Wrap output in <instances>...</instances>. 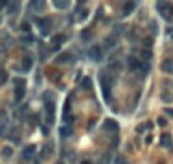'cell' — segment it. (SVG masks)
Masks as SVG:
<instances>
[{"instance_id": "cell-1", "label": "cell", "mask_w": 173, "mask_h": 164, "mask_svg": "<svg viewBox=\"0 0 173 164\" xmlns=\"http://www.w3.org/2000/svg\"><path fill=\"white\" fill-rule=\"evenodd\" d=\"M156 9H158L160 15H161L163 19H166V20H170V19H171L173 9L170 7V4H166V2H158V4H156Z\"/></svg>"}, {"instance_id": "cell-2", "label": "cell", "mask_w": 173, "mask_h": 164, "mask_svg": "<svg viewBox=\"0 0 173 164\" xmlns=\"http://www.w3.org/2000/svg\"><path fill=\"white\" fill-rule=\"evenodd\" d=\"M37 26H39V29H41V34L43 36H48L49 34V31H51V19H44V20H37Z\"/></svg>"}, {"instance_id": "cell-3", "label": "cell", "mask_w": 173, "mask_h": 164, "mask_svg": "<svg viewBox=\"0 0 173 164\" xmlns=\"http://www.w3.org/2000/svg\"><path fill=\"white\" fill-rule=\"evenodd\" d=\"M103 129L109 132H117L119 130V124L115 120H112V118H107L105 122H103Z\"/></svg>"}, {"instance_id": "cell-4", "label": "cell", "mask_w": 173, "mask_h": 164, "mask_svg": "<svg viewBox=\"0 0 173 164\" xmlns=\"http://www.w3.org/2000/svg\"><path fill=\"white\" fill-rule=\"evenodd\" d=\"M88 56H90V59H93V61H100V59H102V49H100L99 46H93V48L88 51Z\"/></svg>"}, {"instance_id": "cell-5", "label": "cell", "mask_w": 173, "mask_h": 164, "mask_svg": "<svg viewBox=\"0 0 173 164\" xmlns=\"http://www.w3.org/2000/svg\"><path fill=\"white\" fill-rule=\"evenodd\" d=\"M111 85H102V97L107 103L112 102V90H111Z\"/></svg>"}, {"instance_id": "cell-6", "label": "cell", "mask_w": 173, "mask_h": 164, "mask_svg": "<svg viewBox=\"0 0 173 164\" xmlns=\"http://www.w3.org/2000/svg\"><path fill=\"white\" fill-rule=\"evenodd\" d=\"M34 152H36V146H27L26 149L22 151V157L29 161L31 157H34Z\"/></svg>"}, {"instance_id": "cell-7", "label": "cell", "mask_w": 173, "mask_h": 164, "mask_svg": "<svg viewBox=\"0 0 173 164\" xmlns=\"http://www.w3.org/2000/svg\"><path fill=\"white\" fill-rule=\"evenodd\" d=\"M161 69L165 73H170L173 75V59H166V61L161 63Z\"/></svg>"}, {"instance_id": "cell-8", "label": "cell", "mask_w": 173, "mask_h": 164, "mask_svg": "<svg viewBox=\"0 0 173 164\" xmlns=\"http://www.w3.org/2000/svg\"><path fill=\"white\" fill-rule=\"evenodd\" d=\"M24 95H26V85H22V86H15V100L21 102V100L24 98Z\"/></svg>"}, {"instance_id": "cell-9", "label": "cell", "mask_w": 173, "mask_h": 164, "mask_svg": "<svg viewBox=\"0 0 173 164\" xmlns=\"http://www.w3.org/2000/svg\"><path fill=\"white\" fill-rule=\"evenodd\" d=\"M71 134H73V129H71L70 125H61V127H59V135H61V137H70Z\"/></svg>"}, {"instance_id": "cell-10", "label": "cell", "mask_w": 173, "mask_h": 164, "mask_svg": "<svg viewBox=\"0 0 173 164\" xmlns=\"http://www.w3.org/2000/svg\"><path fill=\"white\" fill-rule=\"evenodd\" d=\"M63 41H66V37H65V36H61V34H59V36H56V37H53V41H51V42L55 44V48H53V51H58Z\"/></svg>"}, {"instance_id": "cell-11", "label": "cell", "mask_w": 173, "mask_h": 164, "mask_svg": "<svg viewBox=\"0 0 173 164\" xmlns=\"http://www.w3.org/2000/svg\"><path fill=\"white\" fill-rule=\"evenodd\" d=\"M160 142H161L163 147H170L171 146V142H173V139H171V135L170 134H163L161 139H160Z\"/></svg>"}, {"instance_id": "cell-12", "label": "cell", "mask_w": 173, "mask_h": 164, "mask_svg": "<svg viewBox=\"0 0 173 164\" xmlns=\"http://www.w3.org/2000/svg\"><path fill=\"white\" fill-rule=\"evenodd\" d=\"M115 36H109V37H105V41H103V48L105 49H111V48H114L115 46Z\"/></svg>"}, {"instance_id": "cell-13", "label": "cell", "mask_w": 173, "mask_h": 164, "mask_svg": "<svg viewBox=\"0 0 173 164\" xmlns=\"http://www.w3.org/2000/svg\"><path fill=\"white\" fill-rule=\"evenodd\" d=\"M127 66H129V69H137V68H139V61H137V58L129 56V58H127Z\"/></svg>"}, {"instance_id": "cell-14", "label": "cell", "mask_w": 173, "mask_h": 164, "mask_svg": "<svg viewBox=\"0 0 173 164\" xmlns=\"http://www.w3.org/2000/svg\"><path fill=\"white\" fill-rule=\"evenodd\" d=\"M31 68H32V59L31 58H24L22 59V69L24 71H29Z\"/></svg>"}, {"instance_id": "cell-15", "label": "cell", "mask_w": 173, "mask_h": 164, "mask_svg": "<svg viewBox=\"0 0 173 164\" xmlns=\"http://www.w3.org/2000/svg\"><path fill=\"white\" fill-rule=\"evenodd\" d=\"M134 7H136V4H134V2H127V4H124V15L131 14V12L134 10Z\"/></svg>"}, {"instance_id": "cell-16", "label": "cell", "mask_w": 173, "mask_h": 164, "mask_svg": "<svg viewBox=\"0 0 173 164\" xmlns=\"http://www.w3.org/2000/svg\"><path fill=\"white\" fill-rule=\"evenodd\" d=\"M55 7L59 9V10H63V9L68 7V2L66 0H65V2H63V0H55Z\"/></svg>"}, {"instance_id": "cell-17", "label": "cell", "mask_w": 173, "mask_h": 164, "mask_svg": "<svg viewBox=\"0 0 173 164\" xmlns=\"http://www.w3.org/2000/svg\"><path fill=\"white\" fill-rule=\"evenodd\" d=\"M46 112H48V117H53V113H55V103L53 102H46Z\"/></svg>"}, {"instance_id": "cell-18", "label": "cell", "mask_w": 173, "mask_h": 164, "mask_svg": "<svg viewBox=\"0 0 173 164\" xmlns=\"http://www.w3.org/2000/svg\"><path fill=\"white\" fill-rule=\"evenodd\" d=\"M70 59H71V56L68 54V53H65V54L58 56V59H56V63H66V61H70Z\"/></svg>"}, {"instance_id": "cell-19", "label": "cell", "mask_w": 173, "mask_h": 164, "mask_svg": "<svg viewBox=\"0 0 173 164\" xmlns=\"http://www.w3.org/2000/svg\"><path fill=\"white\" fill-rule=\"evenodd\" d=\"M81 86H83L85 90H90V88H92V80H90V78H85V80L81 81Z\"/></svg>"}, {"instance_id": "cell-20", "label": "cell", "mask_w": 173, "mask_h": 164, "mask_svg": "<svg viewBox=\"0 0 173 164\" xmlns=\"http://www.w3.org/2000/svg\"><path fill=\"white\" fill-rule=\"evenodd\" d=\"M51 151H53V146H51V144H46V146H44V149H43V156H44V157H48Z\"/></svg>"}, {"instance_id": "cell-21", "label": "cell", "mask_w": 173, "mask_h": 164, "mask_svg": "<svg viewBox=\"0 0 173 164\" xmlns=\"http://www.w3.org/2000/svg\"><path fill=\"white\" fill-rule=\"evenodd\" d=\"M139 69L143 71L144 75H146L148 71H149V63H139Z\"/></svg>"}, {"instance_id": "cell-22", "label": "cell", "mask_w": 173, "mask_h": 164, "mask_svg": "<svg viewBox=\"0 0 173 164\" xmlns=\"http://www.w3.org/2000/svg\"><path fill=\"white\" fill-rule=\"evenodd\" d=\"M148 127H149V125H146V124H139V125L136 127V132H137V134H143V132H146V129H148Z\"/></svg>"}, {"instance_id": "cell-23", "label": "cell", "mask_w": 173, "mask_h": 164, "mask_svg": "<svg viewBox=\"0 0 173 164\" xmlns=\"http://www.w3.org/2000/svg\"><path fill=\"white\" fill-rule=\"evenodd\" d=\"M32 7H36L34 10H43V7H44V2H32Z\"/></svg>"}, {"instance_id": "cell-24", "label": "cell", "mask_w": 173, "mask_h": 164, "mask_svg": "<svg viewBox=\"0 0 173 164\" xmlns=\"http://www.w3.org/2000/svg\"><path fill=\"white\" fill-rule=\"evenodd\" d=\"M17 7H19V4H10L9 5V14H14V12L17 10Z\"/></svg>"}, {"instance_id": "cell-25", "label": "cell", "mask_w": 173, "mask_h": 164, "mask_svg": "<svg viewBox=\"0 0 173 164\" xmlns=\"http://www.w3.org/2000/svg\"><path fill=\"white\" fill-rule=\"evenodd\" d=\"M81 39H83V41H88L90 39V31H83V32H81Z\"/></svg>"}, {"instance_id": "cell-26", "label": "cell", "mask_w": 173, "mask_h": 164, "mask_svg": "<svg viewBox=\"0 0 173 164\" xmlns=\"http://www.w3.org/2000/svg\"><path fill=\"white\" fill-rule=\"evenodd\" d=\"M2 152H4V156H12V149L10 147H4V151H2Z\"/></svg>"}, {"instance_id": "cell-27", "label": "cell", "mask_w": 173, "mask_h": 164, "mask_svg": "<svg viewBox=\"0 0 173 164\" xmlns=\"http://www.w3.org/2000/svg\"><path fill=\"white\" fill-rule=\"evenodd\" d=\"M114 164H126V159H124V157H121V156H119L117 159H115V162H114Z\"/></svg>"}, {"instance_id": "cell-28", "label": "cell", "mask_w": 173, "mask_h": 164, "mask_svg": "<svg viewBox=\"0 0 173 164\" xmlns=\"http://www.w3.org/2000/svg\"><path fill=\"white\" fill-rule=\"evenodd\" d=\"M143 58L144 59H151V53L149 51H143Z\"/></svg>"}, {"instance_id": "cell-29", "label": "cell", "mask_w": 173, "mask_h": 164, "mask_svg": "<svg viewBox=\"0 0 173 164\" xmlns=\"http://www.w3.org/2000/svg\"><path fill=\"white\" fill-rule=\"evenodd\" d=\"M158 125H161V127H165V125H166V120H165V118H158Z\"/></svg>"}, {"instance_id": "cell-30", "label": "cell", "mask_w": 173, "mask_h": 164, "mask_svg": "<svg viewBox=\"0 0 173 164\" xmlns=\"http://www.w3.org/2000/svg\"><path fill=\"white\" fill-rule=\"evenodd\" d=\"M165 113H168V115L173 117V108H165Z\"/></svg>"}, {"instance_id": "cell-31", "label": "cell", "mask_w": 173, "mask_h": 164, "mask_svg": "<svg viewBox=\"0 0 173 164\" xmlns=\"http://www.w3.org/2000/svg\"><path fill=\"white\" fill-rule=\"evenodd\" d=\"M81 164H90V162H88V161H83V162H81Z\"/></svg>"}]
</instances>
